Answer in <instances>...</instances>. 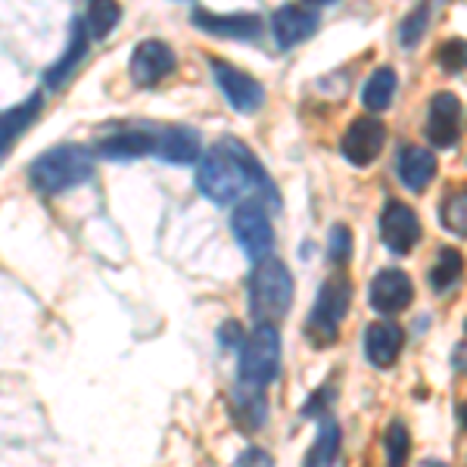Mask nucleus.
Masks as SVG:
<instances>
[{
  "mask_svg": "<svg viewBox=\"0 0 467 467\" xmlns=\"http://www.w3.org/2000/svg\"><path fill=\"white\" fill-rule=\"evenodd\" d=\"M197 187L202 197H209L218 206H231L237 200H255L281 206V197L275 191V181L268 178L265 165L255 160V153L237 138H224L200 160Z\"/></svg>",
  "mask_w": 467,
  "mask_h": 467,
  "instance_id": "nucleus-1",
  "label": "nucleus"
},
{
  "mask_svg": "<svg viewBox=\"0 0 467 467\" xmlns=\"http://www.w3.org/2000/svg\"><path fill=\"white\" fill-rule=\"evenodd\" d=\"M94 178V153L78 144H63L41 153L28 169V181L41 193H63Z\"/></svg>",
  "mask_w": 467,
  "mask_h": 467,
  "instance_id": "nucleus-2",
  "label": "nucleus"
},
{
  "mask_svg": "<svg viewBox=\"0 0 467 467\" xmlns=\"http://www.w3.org/2000/svg\"><path fill=\"white\" fill-rule=\"evenodd\" d=\"M293 306V275L281 259L255 262L250 275V312L255 324H277Z\"/></svg>",
  "mask_w": 467,
  "mask_h": 467,
  "instance_id": "nucleus-3",
  "label": "nucleus"
},
{
  "mask_svg": "<svg viewBox=\"0 0 467 467\" xmlns=\"http://www.w3.org/2000/svg\"><path fill=\"white\" fill-rule=\"evenodd\" d=\"M349 303H352V284L343 271H334L327 281L321 284L318 299L312 306V315L306 321V337L312 346H334L337 334H340V324L349 315Z\"/></svg>",
  "mask_w": 467,
  "mask_h": 467,
  "instance_id": "nucleus-4",
  "label": "nucleus"
},
{
  "mask_svg": "<svg viewBox=\"0 0 467 467\" xmlns=\"http://www.w3.org/2000/svg\"><path fill=\"white\" fill-rule=\"evenodd\" d=\"M281 371V334L275 324H255L240 352V380L265 389Z\"/></svg>",
  "mask_w": 467,
  "mask_h": 467,
  "instance_id": "nucleus-5",
  "label": "nucleus"
},
{
  "mask_svg": "<svg viewBox=\"0 0 467 467\" xmlns=\"http://www.w3.org/2000/svg\"><path fill=\"white\" fill-rule=\"evenodd\" d=\"M231 231L237 237L240 250L250 255L253 262L268 259L271 250H275V231H271L268 213L262 202L255 200H244L231 215Z\"/></svg>",
  "mask_w": 467,
  "mask_h": 467,
  "instance_id": "nucleus-6",
  "label": "nucleus"
},
{
  "mask_svg": "<svg viewBox=\"0 0 467 467\" xmlns=\"http://www.w3.org/2000/svg\"><path fill=\"white\" fill-rule=\"evenodd\" d=\"M427 140L436 150H455L462 144L464 134V107L455 94L449 90H440V94L431 97V107H427Z\"/></svg>",
  "mask_w": 467,
  "mask_h": 467,
  "instance_id": "nucleus-7",
  "label": "nucleus"
},
{
  "mask_svg": "<svg viewBox=\"0 0 467 467\" xmlns=\"http://www.w3.org/2000/svg\"><path fill=\"white\" fill-rule=\"evenodd\" d=\"M383 144H387V125L378 116H361L356 122H349V128L343 131L340 153L356 169H368L380 156Z\"/></svg>",
  "mask_w": 467,
  "mask_h": 467,
  "instance_id": "nucleus-8",
  "label": "nucleus"
},
{
  "mask_svg": "<svg viewBox=\"0 0 467 467\" xmlns=\"http://www.w3.org/2000/svg\"><path fill=\"white\" fill-rule=\"evenodd\" d=\"M213 75H215L218 90L224 94V100H228L237 112L250 116V112L262 109V103H265V88H262L250 72H244V69H237V66L224 63V59L213 57Z\"/></svg>",
  "mask_w": 467,
  "mask_h": 467,
  "instance_id": "nucleus-9",
  "label": "nucleus"
},
{
  "mask_svg": "<svg viewBox=\"0 0 467 467\" xmlns=\"http://www.w3.org/2000/svg\"><path fill=\"white\" fill-rule=\"evenodd\" d=\"M380 240L393 255H409L420 244V218L411 206L389 200L380 213Z\"/></svg>",
  "mask_w": 467,
  "mask_h": 467,
  "instance_id": "nucleus-10",
  "label": "nucleus"
},
{
  "mask_svg": "<svg viewBox=\"0 0 467 467\" xmlns=\"http://www.w3.org/2000/svg\"><path fill=\"white\" fill-rule=\"evenodd\" d=\"M321 26L318 10H312L308 4H284L281 10H275L271 16V35L281 50H293L303 41H308Z\"/></svg>",
  "mask_w": 467,
  "mask_h": 467,
  "instance_id": "nucleus-11",
  "label": "nucleus"
},
{
  "mask_svg": "<svg viewBox=\"0 0 467 467\" xmlns=\"http://www.w3.org/2000/svg\"><path fill=\"white\" fill-rule=\"evenodd\" d=\"M175 59L178 57H175V50H171L169 44L150 37V41H140L138 47H134L128 72H131V81L138 88H153V85H160L162 78H169V75L175 72Z\"/></svg>",
  "mask_w": 467,
  "mask_h": 467,
  "instance_id": "nucleus-12",
  "label": "nucleus"
},
{
  "mask_svg": "<svg viewBox=\"0 0 467 467\" xmlns=\"http://www.w3.org/2000/svg\"><path fill=\"white\" fill-rule=\"evenodd\" d=\"M368 303L380 315L405 312L414 303V284L402 268H383L371 277L368 287Z\"/></svg>",
  "mask_w": 467,
  "mask_h": 467,
  "instance_id": "nucleus-13",
  "label": "nucleus"
},
{
  "mask_svg": "<svg viewBox=\"0 0 467 467\" xmlns=\"http://www.w3.org/2000/svg\"><path fill=\"white\" fill-rule=\"evenodd\" d=\"M191 22L200 32L213 37H228V41H259L262 37V19L255 13H234V16H222V13L193 10Z\"/></svg>",
  "mask_w": 467,
  "mask_h": 467,
  "instance_id": "nucleus-14",
  "label": "nucleus"
},
{
  "mask_svg": "<svg viewBox=\"0 0 467 467\" xmlns=\"http://www.w3.org/2000/svg\"><path fill=\"white\" fill-rule=\"evenodd\" d=\"M94 153L103 156V160H109V162L140 160V156L156 153V134L140 131V128H125V131L107 134V138L97 140Z\"/></svg>",
  "mask_w": 467,
  "mask_h": 467,
  "instance_id": "nucleus-15",
  "label": "nucleus"
},
{
  "mask_svg": "<svg viewBox=\"0 0 467 467\" xmlns=\"http://www.w3.org/2000/svg\"><path fill=\"white\" fill-rule=\"evenodd\" d=\"M436 169H440V165H436L433 150L418 147V144H409V147L399 150L396 175L405 184V191L424 193L427 187H431V181L436 178Z\"/></svg>",
  "mask_w": 467,
  "mask_h": 467,
  "instance_id": "nucleus-16",
  "label": "nucleus"
},
{
  "mask_svg": "<svg viewBox=\"0 0 467 467\" xmlns=\"http://www.w3.org/2000/svg\"><path fill=\"white\" fill-rule=\"evenodd\" d=\"M200 134L187 125H175V128H165L162 134H156V153L162 162L169 165H191L200 160Z\"/></svg>",
  "mask_w": 467,
  "mask_h": 467,
  "instance_id": "nucleus-17",
  "label": "nucleus"
},
{
  "mask_svg": "<svg viewBox=\"0 0 467 467\" xmlns=\"http://www.w3.org/2000/svg\"><path fill=\"white\" fill-rule=\"evenodd\" d=\"M405 346L402 327L393 321H378L365 330V356L374 368H393Z\"/></svg>",
  "mask_w": 467,
  "mask_h": 467,
  "instance_id": "nucleus-18",
  "label": "nucleus"
},
{
  "mask_svg": "<svg viewBox=\"0 0 467 467\" xmlns=\"http://www.w3.org/2000/svg\"><path fill=\"white\" fill-rule=\"evenodd\" d=\"M88 54V28L81 19H72V37H69V47L63 50V57L57 59L54 66H50L47 72H44V85L50 90H59L66 85V81L72 78L75 69L81 66V59Z\"/></svg>",
  "mask_w": 467,
  "mask_h": 467,
  "instance_id": "nucleus-19",
  "label": "nucleus"
},
{
  "mask_svg": "<svg viewBox=\"0 0 467 467\" xmlns=\"http://www.w3.org/2000/svg\"><path fill=\"white\" fill-rule=\"evenodd\" d=\"M265 414H268V402L262 387H253V383H244L231 389V418L237 420V427L244 431H259L265 424Z\"/></svg>",
  "mask_w": 467,
  "mask_h": 467,
  "instance_id": "nucleus-20",
  "label": "nucleus"
},
{
  "mask_svg": "<svg viewBox=\"0 0 467 467\" xmlns=\"http://www.w3.org/2000/svg\"><path fill=\"white\" fill-rule=\"evenodd\" d=\"M41 107H44L41 94H32L28 100H22V103H16V107L0 112V160L10 153V147L19 140V134L35 122Z\"/></svg>",
  "mask_w": 467,
  "mask_h": 467,
  "instance_id": "nucleus-21",
  "label": "nucleus"
},
{
  "mask_svg": "<svg viewBox=\"0 0 467 467\" xmlns=\"http://www.w3.org/2000/svg\"><path fill=\"white\" fill-rule=\"evenodd\" d=\"M393 97H396V72L389 66H380V69L368 75L365 88H361V103H365V109H371V116L389 109Z\"/></svg>",
  "mask_w": 467,
  "mask_h": 467,
  "instance_id": "nucleus-22",
  "label": "nucleus"
},
{
  "mask_svg": "<svg viewBox=\"0 0 467 467\" xmlns=\"http://www.w3.org/2000/svg\"><path fill=\"white\" fill-rule=\"evenodd\" d=\"M462 277H464V255L451 250V246H442L431 268V290L442 296V293L455 290L462 284Z\"/></svg>",
  "mask_w": 467,
  "mask_h": 467,
  "instance_id": "nucleus-23",
  "label": "nucleus"
},
{
  "mask_svg": "<svg viewBox=\"0 0 467 467\" xmlns=\"http://www.w3.org/2000/svg\"><path fill=\"white\" fill-rule=\"evenodd\" d=\"M340 446H343V431L337 420H321V431L315 436L312 449L306 455V467H334L337 464V455H340Z\"/></svg>",
  "mask_w": 467,
  "mask_h": 467,
  "instance_id": "nucleus-24",
  "label": "nucleus"
},
{
  "mask_svg": "<svg viewBox=\"0 0 467 467\" xmlns=\"http://www.w3.org/2000/svg\"><path fill=\"white\" fill-rule=\"evenodd\" d=\"M119 22H122V4L119 0H90L88 4V16H85L88 37L103 41V37H109V32Z\"/></svg>",
  "mask_w": 467,
  "mask_h": 467,
  "instance_id": "nucleus-25",
  "label": "nucleus"
},
{
  "mask_svg": "<svg viewBox=\"0 0 467 467\" xmlns=\"http://www.w3.org/2000/svg\"><path fill=\"white\" fill-rule=\"evenodd\" d=\"M440 222L449 234L467 240V187H462V191H451L449 197L442 200Z\"/></svg>",
  "mask_w": 467,
  "mask_h": 467,
  "instance_id": "nucleus-26",
  "label": "nucleus"
},
{
  "mask_svg": "<svg viewBox=\"0 0 467 467\" xmlns=\"http://www.w3.org/2000/svg\"><path fill=\"white\" fill-rule=\"evenodd\" d=\"M383 446H387V467H409L411 436H409V427H405L402 420H393V424L387 427Z\"/></svg>",
  "mask_w": 467,
  "mask_h": 467,
  "instance_id": "nucleus-27",
  "label": "nucleus"
},
{
  "mask_svg": "<svg viewBox=\"0 0 467 467\" xmlns=\"http://www.w3.org/2000/svg\"><path fill=\"white\" fill-rule=\"evenodd\" d=\"M436 66L446 75L467 72V41L464 37H449L436 47Z\"/></svg>",
  "mask_w": 467,
  "mask_h": 467,
  "instance_id": "nucleus-28",
  "label": "nucleus"
},
{
  "mask_svg": "<svg viewBox=\"0 0 467 467\" xmlns=\"http://www.w3.org/2000/svg\"><path fill=\"white\" fill-rule=\"evenodd\" d=\"M427 22H431V4H418L414 13H409V16L402 19V26H399V41H402V47H414V44L420 41Z\"/></svg>",
  "mask_w": 467,
  "mask_h": 467,
  "instance_id": "nucleus-29",
  "label": "nucleus"
},
{
  "mask_svg": "<svg viewBox=\"0 0 467 467\" xmlns=\"http://www.w3.org/2000/svg\"><path fill=\"white\" fill-rule=\"evenodd\" d=\"M352 255V231L346 224H334L327 234V259L334 265H346Z\"/></svg>",
  "mask_w": 467,
  "mask_h": 467,
  "instance_id": "nucleus-30",
  "label": "nucleus"
},
{
  "mask_svg": "<svg viewBox=\"0 0 467 467\" xmlns=\"http://www.w3.org/2000/svg\"><path fill=\"white\" fill-rule=\"evenodd\" d=\"M234 467H275V462H271V455L265 449H246Z\"/></svg>",
  "mask_w": 467,
  "mask_h": 467,
  "instance_id": "nucleus-31",
  "label": "nucleus"
},
{
  "mask_svg": "<svg viewBox=\"0 0 467 467\" xmlns=\"http://www.w3.org/2000/svg\"><path fill=\"white\" fill-rule=\"evenodd\" d=\"M337 393H334V389H330V393L327 396H324V389H318V393H315L312 399H308V402H306V418H315V414H321L324 409H327V405H330V399H334Z\"/></svg>",
  "mask_w": 467,
  "mask_h": 467,
  "instance_id": "nucleus-32",
  "label": "nucleus"
},
{
  "mask_svg": "<svg viewBox=\"0 0 467 467\" xmlns=\"http://www.w3.org/2000/svg\"><path fill=\"white\" fill-rule=\"evenodd\" d=\"M237 340H240V324H237V321H231L228 327H222V343H224V346H234Z\"/></svg>",
  "mask_w": 467,
  "mask_h": 467,
  "instance_id": "nucleus-33",
  "label": "nucleus"
},
{
  "mask_svg": "<svg viewBox=\"0 0 467 467\" xmlns=\"http://www.w3.org/2000/svg\"><path fill=\"white\" fill-rule=\"evenodd\" d=\"M455 368L458 371H467V343H462L455 349Z\"/></svg>",
  "mask_w": 467,
  "mask_h": 467,
  "instance_id": "nucleus-34",
  "label": "nucleus"
},
{
  "mask_svg": "<svg viewBox=\"0 0 467 467\" xmlns=\"http://www.w3.org/2000/svg\"><path fill=\"white\" fill-rule=\"evenodd\" d=\"M458 414H462V424L467 427V402L462 405V409H458Z\"/></svg>",
  "mask_w": 467,
  "mask_h": 467,
  "instance_id": "nucleus-35",
  "label": "nucleus"
},
{
  "mask_svg": "<svg viewBox=\"0 0 467 467\" xmlns=\"http://www.w3.org/2000/svg\"><path fill=\"white\" fill-rule=\"evenodd\" d=\"M306 4H315V6H321V4H334V0H306Z\"/></svg>",
  "mask_w": 467,
  "mask_h": 467,
  "instance_id": "nucleus-36",
  "label": "nucleus"
},
{
  "mask_svg": "<svg viewBox=\"0 0 467 467\" xmlns=\"http://www.w3.org/2000/svg\"><path fill=\"white\" fill-rule=\"evenodd\" d=\"M427 467H442L440 462H427Z\"/></svg>",
  "mask_w": 467,
  "mask_h": 467,
  "instance_id": "nucleus-37",
  "label": "nucleus"
},
{
  "mask_svg": "<svg viewBox=\"0 0 467 467\" xmlns=\"http://www.w3.org/2000/svg\"><path fill=\"white\" fill-rule=\"evenodd\" d=\"M464 467H467V464H464Z\"/></svg>",
  "mask_w": 467,
  "mask_h": 467,
  "instance_id": "nucleus-38",
  "label": "nucleus"
}]
</instances>
